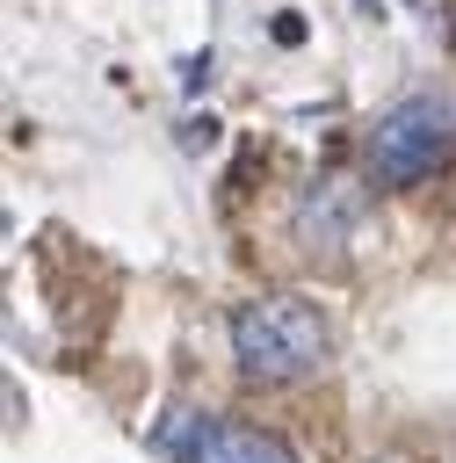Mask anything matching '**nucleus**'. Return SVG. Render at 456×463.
<instances>
[{"label":"nucleus","instance_id":"nucleus-2","mask_svg":"<svg viewBox=\"0 0 456 463\" xmlns=\"http://www.w3.org/2000/svg\"><path fill=\"white\" fill-rule=\"evenodd\" d=\"M449 152H456V116H449V101H434V94H413V101L384 109L376 130H369V166H376V181H420V174H434Z\"/></svg>","mask_w":456,"mask_h":463},{"label":"nucleus","instance_id":"nucleus-3","mask_svg":"<svg viewBox=\"0 0 456 463\" xmlns=\"http://www.w3.org/2000/svg\"><path fill=\"white\" fill-rule=\"evenodd\" d=\"M355 224H362V188H355V181L326 174V181L304 188V203H297V239H311V246H340Z\"/></svg>","mask_w":456,"mask_h":463},{"label":"nucleus","instance_id":"nucleus-4","mask_svg":"<svg viewBox=\"0 0 456 463\" xmlns=\"http://www.w3.org/2000/svg\"><path fill=\"white\" fill-rule=\"evenodd\" d=\"M195 463H297V449L268 427H246V420H217L203 434V456Z\"/></svg>","mask_w":456,"mask_h":463},{"label":"nucleus","instance_id":"nucleus-1","mask_svg":"<svg viewBox=\"0 0 456 463\" xmlns=\"http://www.w3.org/2000/svg\"><path fill=\"white\" fill-rule=\"evenodd\" d=\"M232 354L246 376L261 383H290V376H311L326 362V318L318 304L304 297H253L232 311Z\"/></svg>","mask_w":456,"mask_h":463}]
</instances>
